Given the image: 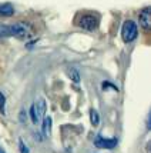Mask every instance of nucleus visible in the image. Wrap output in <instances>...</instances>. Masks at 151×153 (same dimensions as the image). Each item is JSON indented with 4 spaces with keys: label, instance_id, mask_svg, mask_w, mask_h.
<instances>
[{
    "label": "nucleus",
    "instance_id": "8",
    "mask_svg": "<svg viewBox=\"0 0 151 153\" xmlns=\"http://www.w3.org/2000/svg\"><path fill=\"white\" fill-rule=\"evenodd\" d=\"M50 130H52V117H46L43 120V133H44V136H49Z\"/></svg>",
    "mask_w": 151,
    "mask_h": 153
},
{
    "label": "nucleus",
    "instance_id": "5",
    "mask_svg": "<svg viewBox=\"0 0 151 153\" xmlns=\"http://www.w3.org/2000/svg\"><path fill=\"white\" fill-rule=\"evenodd\" d=\"M96 146L97 147H103V149H113V147L117 145V139H104L103 136H97L94 140Z\"/></svg>",
    "mask_w": 151,
    "mask_h": 153
},
{
    "label": "nucleus",
    "instance_id": "1",
    "mask_svg": "<svg viewBox=\"0 0 151 153\" xmlns=\"http://www.w3.org/2000/svg\"><path fill=\"white\" fill-rule=\"evenodd\" d=\"M29 34V27L23 23H16V25H0V37H9V36H14L19 39H24Z\"/></svg>",
    "mask_w": 151,
    "mask_h": 153
},
{
    "label": "nucleus",
    "instance_id": "2",
    "mask_svg": "<svg viewBox=\"0 0 151 153\" xmlns=\"http://www.w3.org/2000/svg\"><path fill=\"white\" fill-rule=\"evenodd\" d=\"M44 113H46V100L44 99L36 100L32 105V109H30V116H32L33 123H40L43 120V117H44Z\"/></svg>",
    "mask_w": 151,
    "mask_h": 153
},
{
    "label": "nucleus",
    "instance_id": "7",
    "mask_svg": "<svg viewBox=\"0 0 151 153\" xmlns=\"http://www.w3.org/2000/svg\"><path fill=\"white\" fill-rule=\"evenodd\" d=\"M14 13V7L9 3H4V4H0V14L1 16H12Z\"/></svg>",
    "mask_w": 151,
    "mask_h": 153
},
{
    "label": "nucleus",
    "instance_id": "4",
    "mask_svg": "<svg viewBox=\"0 0 151 153\" xmlns=\"http://www.w3.org/2000/svg\"><path fill=\"white\" fill-rule=\"evenodd\" d=\"M77 25H79L81 29H84V30L93 32V30H96V29L99 27V17L94 16V14H83L79 19Z\"/></svg>",
    "mask_w": 151,
    "mask_h": 153
},
{
    "label": "nucleus",
    "instance_id": "9",
    "mask_svg": "<svg viewBox=\"0 0 151 153\" xmlns=\"http://www.w3.org/2000/svg\"><path fill=\"white\" fill-rule=\"evenodd\" d=\"M90 120H91V123L94 125V126H99L100 117H99V113H97L94 109H91V110H90Z\"/></svg>",
    "mask_w": 151,
    "mask_h": 153
},
{
    "label": "nucleus",
    "instance_id": "10",
    "mask_svg": "<svg viewBox=\"0 0 151 153\" xmlns=\"http://www.w3.org/2000/svg\"><path fill=\"white\" fill-rule=\"evenodd\" d=\"M4 106H6V99H4V94L0 92V112H1L3 114L6 113V112H4V110H6Z\"/></svg>",
    "mask_w": 151,
    "mask_h": 153
},
{
    "label": "nucleus",
    "instance_id": "6",
    "mask_svg": "<svg viewBox=\"0 0 151 153\" xmlns=\"http://www.w3.org/2000/svg\"><path fill=\"white\" fill-rule=\"evenodd\" d=\"M140 23L144 29H150V9L148 7L140 13Z\"/></svg>",
    "mask_w": 151,
    "mask_h": 153
},
{
    "label": "nucleus",
    "instance_id": "11",
    "mask_svg": "<svg viewBox=\"0 0 151 153\" xmlns=\"http://www.w3.org/2000/svg\"><path fill=\"white\" fill-rule=\"evenodd\" d=\"M20 153H29V149H27L26 145L23 143V140H20Z\"/></svg>",
    "mask_w": 151,
    "mask_h": 153
},
{
    "label": "nucleus",
    "instance_id": "3",
    "mask_svg": "<svg viewBox=\"0 0 151 153\" xmlns=\"http://www.w3.org/2000/svg\"><path fill=\"white\" fill-rule=\"evenodd\" d=\"M121 36H123V40L125 43H130L137 37V25L133 22V20H127L123 25V29H121Z\"/></svg>",
    "mask_w": 151,
    "mask_h": 153
},
{
    "label": "nucleus",
    "instance_id": "12",
    "mask_svg": "<svg viewBox=\"0 0 151 153\" xmlns=\"http://www.w3.org/2000/svg\"><path fill=\"white\" fill-rule=\"evenodd\" d=\"M0 153H6V152H4V149H3L1 146H0Z\"/></svg>",
    "mask_w": 151,
    "mask_h": 153
}]
</instances>
